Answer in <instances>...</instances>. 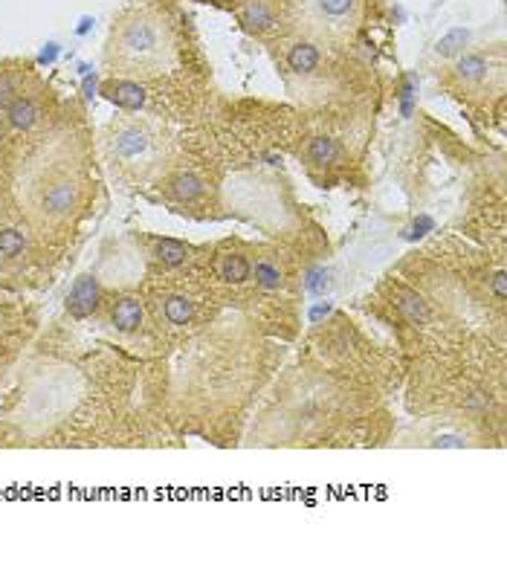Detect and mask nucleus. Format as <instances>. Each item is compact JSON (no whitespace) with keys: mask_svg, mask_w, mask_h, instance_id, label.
Masks as SVG:
<instances>
[{"mask_svg":"<svg viewBox=\"0 0 507 565\" xmlns=\"http://www.w3.org/2000/svg\"><path fill=\"white\" fill-rule=\"evenodd\" d=\"M236 18L244 32L267 38L288 21V9H281L279 0H236Z\"/></svg>","mask_w":507,"mask_h":565,"instance_id":"nucleus-4","label":"nucleus"},{"mask_svg":"<svg viewBox=\"0 0 507 565\" xmlns=\"http://www.w3.org/2000/svg\"><path fill=\"white\" fill-rule=\"evenodd\" d=\"M345 157V148H342V142L340 139H334V137H310L307 139V146H305V160L310 166H319V168H331L336 166Z\"/></svg>","mask_w":507,"mask_h":565,"instance_id":"nucleus-10","label":"nucleus"},{"mask_svg":"<svg viewBox=\"0 0 507 565\" xmlns=\"http://www.w3.org/2000/svg\"><path fill=\"white\" fill-rule=\"evenodd\" d=\"M6 120L9 125L15 130H30L38 125V120H41V108H38V102L30 99V96H18L15 102L6 108Z\"/></svg>","mask_w":507,"mask_h":565,"instance_id":"nucleus-13","label":"nucleus"},{"mask_svg":"<svg viewBox=\"0 0 507 565\" xmlns=\"http://www.w3.org/2000/svg\"><path fill=\"white\" fill-rule=\"evenodd\" d=\"M111 322L120 334H134L142 325V301L134 296H122L111 310Z\"/></svg>","mask_w":507,"mask_h":565,"instance_id":"nucleus-12","label":"nucleus"},{"mask_svg":"<svg viewBox=\"0 0 507 565\" xmlns=\"http://www.w3.org/2000/svg\"><path fill=\"white\" fill-rule=\"evenodd\" d=\"M397 308L400 313L406 317L412 325H426L429 319V308H426V301L421 296H414V293H403L400 301H397Z\"/></svg>","mask_w":507,"mask_h":565,"instance_id":"nucleus-17","label":"nucleus"},{"mask_svg":"<svg viewBox=\"0 0 507 565\" xmlns=\"http://www.w3.org/2000/svg\"><path fill=\"white\" fill-rule=\"evenodd\" d=\"M0 139H4V130H0Z\"/></svg>","mask_w":507,"mask_h":565,"instance_id":"nucleus-21","label":"nucleus"},{"mask_svg":"<svg viewBox=\"0 0 507 565\" xmlns=\"http://www.w3.org/2000/svg\"><path fill=\"white\" fill-rule=\"evenodd\" d=\"M21 94H18V85H15V78L6 76V73H0V111H6L12 102H15Z\"/></svg>","mask_w":507,"mask_h":565,"instance_id":"nucleus-19","label":"nucleus"},{"mask_svg":"<svg viewBox=\"0 0 507 565\" xmlns=\"http://www.w3.org/2000/svg\"><path fill=\"white\" fill-rule=\"evenodd\" d=\"M288 23L316 44H345L362 23L366 0H288Z\"/></svg>","mask_w":507,"mask_h":565,"instance_id":"nucleus-2","label":"nucleus"},{"mask_svg":"<svg viewBox=\"0 0 507 565\" xmlns=\"http://www.w3.org/2000/svg\"><path fill=\"white\" fill-rule=\"evenodd\" d=\"M108 67L128 78H151L168 73L177 64L174 23L163 9L137 6L113 23L108 49Z\"/></svg>","mask_w":507,"mask_h":565,"instance_id":"nucleus-1","label":"nucleus"},{"mask_svg":"<svg viewBox=\"0 0 507 565\" xmlns=\"http://www.w3.org/2000/svg\"><path fill=\"white\" fill-rule=\"evenodd\" d=\"M160 317L165 319V325H172V327H186V325L194 322V317H198V305H194L189 296L168 293L160 301Z\"/></svg>","mask_w":507,"mask_h":565,"instance_id":"nucleus-11","label":"nucleus"},{"mask_svg":"<svg viewBox=\"0 0 507 565\" xmlns=\"http://www.w3.org/2000/svg\"><path fill=\"white\" fill-rule=\"evenodd\" d=\"M154 258H157L163 267H180L189 261V247L183 241L163 238V241H157V247H154Z\"/></svg>","mask_w":507,"mask_h":565,"instance_id":"nucleus-16","label":"nucleus"},{"mask_svg":"<svg viewBox=\"0 0 507 565\" xmlns=\"http://www.w3.org/2000/svg\"><path fill=\"white\" fill-rule=\"evenodd\" d=\"M0 275H4V256H0Z\"/></svg>","mask_w":507,"mask_h":565,"instance_id":"nucleus-20","label":"nucleus"},{"mask_svg":"<svg viewBox=\"0 0 507 565\" xmlns=\"http://www.w3.org/2000/svg\"><path fill=\"white\" fill-rule=\"evenodd\" d=\"M168 194L180 203H194L206 194V183L191 172H180L168 180Z\"/></svg>","mask_w":507,"mask_h":565,"instance_id":"nucleus-14","label":"nucleus"},{"mask_svg":"<svg viewBox=\"0 0 507 565\" xmlns=\"http://www.w3.org/2000/svg\"><path fill=\"white\" fill-rule=\"evenodd\" d=\"M284 64L296 76H314L322 64V49L310 38L296 35L293 41H288V49H284Z\"/></svg>","mask_w":507,"mask_h":565,"instance_id":"nucleus-7","label":"nucleus"},{"mask_svg":"<svg viewBox=\"0 0 507 565\" xmlns=\"http://www.w3.org/2000/svg\"><path fill=\"white\" fill-rule=\"evenodd\" d=\"M215 275L220 282L241 287L253 279V258L246 256L244 249H224V253L215 258Z\"/></svg>","mask_w":507,"mask_h":565,"instance_id":"nucleus-8","label":"nucleus"},{"mask_svg":"<svg viewBox=\"0 0 507 565\" xmlns=\"http://www.w3.org/2000/svg\"><path fill=\"white\" fill-rule=\"evenodd\" d=\"M154 139L157 137L151 134V128L146 122L128 120V122L116 125V134L111 139V146H113V154L120 157V160L137 163V160H146V157L154 151Z\"/></svg>","mask_w":507,"mask_h":565,"instance_id":"nucleus-6","label":"nucleus"},{"mask_svg":"<svg viewBox=\"0 0 507 565\" xmlns=\"http://www.w3.org/2000/svg\"><path fill=\"white\" fill-rule=\"evenodd\" d=\"M79 209V186L70 177H53L35 194V212L44 220H64Z\"/></svg>","mask_w":507,"mask_h":565,"instance_id":"nucleus-5","label":"nucleus"},{"mask_svg":"<svg viewBox=\"0 0 507 565\" xmlns=\"http://www.w3.org/2000/svg\"><path fill=\"white\" fill-rule=\"evenodd\" d=\"M23 249H27V238H23L18 229H12V227L0 229V256H4V258H18Z\"/></svg>","mask_w":507,"mask_h":565,"instance_id":"nucleus-18","label":"nucleus"},{"mask_svg":"<svg viewBox=\"0 0 507 565\" xmlns=\"http://www.w3.org/2000/svg\"><path fill=\"white\" fill-rule=\"evenodd\" d=\"M444 85L455 96L464 99H487V96H502L504 90V49L496 44L493 49H473L455 58L447 73Z\"/></svg>","mask_w":507,"mask_h":565,"instance_id":"nucleus-3","label":"nucleus"},{"mask_svg":"<svg viewBox=\"0 0 507 565\" xmlns=\"http://www.w3.org/2000/svg\"><path fill=\"white\" fill-rule=\"evenodd\" d=\"M96 308H99V282H96V275H82V279H76L73 291L67 296V310L73 313L76 319H84Z\"/></svg>","mask_w":507,"mask_h":565,"instance_id":"nucleus-9","label":"nucleus"},{"mask_svg":"<svg viewBox=\"0 0 507 565\" xmlns=\"http://www.w3.org/2000/svg\"><path fill=\"white\" fill-rule=\"evenodd\" d=\"M253 279L255 284L262 287V291H279L284 284V273H281V265L272 256H262L253 261Z\"/></svg>","mask_w":507,"mask_h":565,"instance_id":"nucleus-15","label":"nucleus"}]
</instances>
